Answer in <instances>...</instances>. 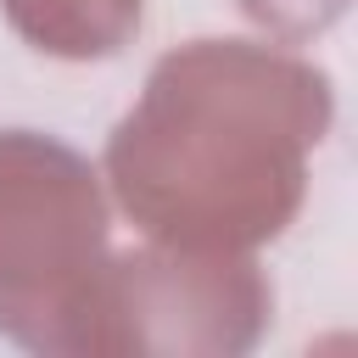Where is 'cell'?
Segmentation results:
<instances>
[{
  "label": "cell",
  "instance_id": "obj_1",
  "mask_svg": "<svg viewBox=\"0 0 358 358\" xmlns=\"http://www.w3.org/2000/svg\"><path fill=\"white\" fill-rule=\"evenodd\" d=\"M319 123L324 84L296 56L196 39L151 67L140 106L112 129L106 173L157 241L246 246L291 218Z\"/></svg>",
  "mask_w": 358,
  "mask_h": 358
},
{
  "label": "cell",
  "instance_id": "obj_3",
  "mask_svg": "<svg viewBox=\"0 0 358 358\" xmlns=\"http://www.w3.org/2000/svg\"><path fill=\"white\" fill-rule=\"evenodd\" d=\"M0 11L34 50L67 62L112 56L140 28V0H0Z\"/></svg>",
  "mask_w": 358,
  "mask_h": 358
},
{
  "label": "cell",
  "instance_id": "obj_2",
  "mask_svg": "<svg viewBox=\"0 0 358 358\" xmlns=\"http://www.w3.org/2000/svg\"><path fill=\"white\" fill-rule=\"evenodd\" d=\"M106 207L84 157L0 134V330L50 352H101Z\"/></svg>",
  "mask_w": 358,
  "mask_h": 358
},
{
  "label": "cell",
  "instance_id": "obj_4",
  "mask_svg": "<svg viewBox=\"0 0 358 358\" xmlns=\"http://www.w3.org/2000/svg\"><path fill=\"white\" fill-rule=\"evenodd\" d=\"M246 17L280 28V34H313L319 22H330L341 11V0H241Z\"/></svg>",
  "mask_w": 358,
  "mask_h": 358
}]
</instances>
